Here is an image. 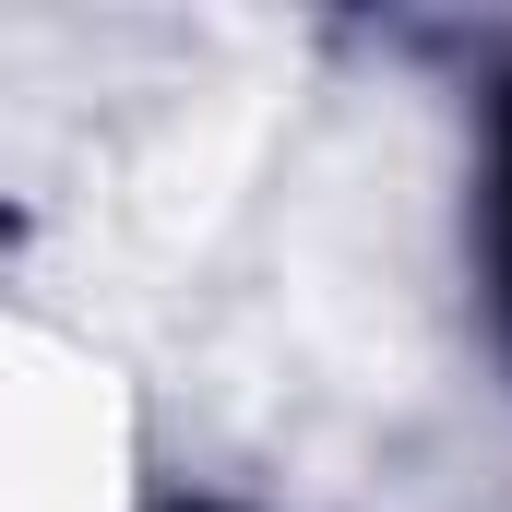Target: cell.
<instances>
[{"label":"cell","instance_id":"cell-1","mask_svg":"<svg viewBox=\"0 0 512 512\" xmlns=\"http://www.w3.org/2000/svg\"><path fill=\"white\" fill-rule=\"evenodd\" d=\"M489 239H501V310H512V120H501V203H489Z\"/></svg>","mask_w":512,"mask_h":512},{"label":"cell","instance_id":"cell-2","mask_svg":"<svg viewBox=\"0 0 512 512\" xmlns=\"http://www.w3.org/2000/svg\"><path fill=\"white\" fill-rule=\"evenodd\" d=\"M191 512H203V501H191Z\"/></svg>","mask_w":512,"mask_h":512}]
</instances>
